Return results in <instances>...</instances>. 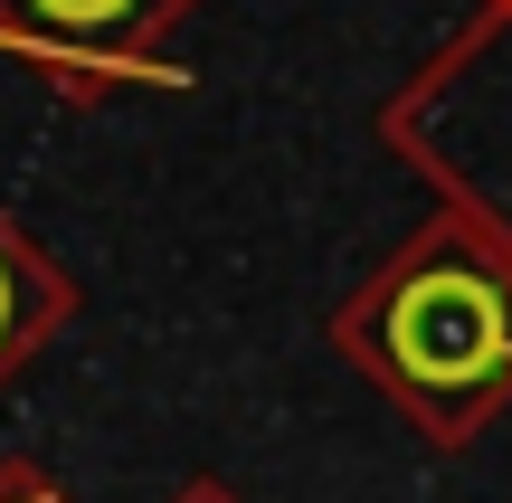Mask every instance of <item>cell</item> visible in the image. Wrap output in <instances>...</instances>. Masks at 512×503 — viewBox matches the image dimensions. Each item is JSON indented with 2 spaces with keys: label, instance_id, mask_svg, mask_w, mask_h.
I'll list each match as a JSON object with an SVG mask.
<instances>
[{
  "label": "cell",
  "instance_id": "3",
  "mask_svg": "<svg viewBox=\"0 0 512 503\" xmlns=\"http://www.w3.org/2000/svg\"><path fill=\"white\" fill-rule=\"evenodd\" d=\"M0 314H10V295H0Z\"/></svg>",
  "mask_w": 512,
  "mask_h": 503
},
{
  "label": "cell",
  "instance_id": "1",
  "mask_svg": "<svg viewBox=\"0 0 512 503\" xmlns=\"http://www.w3.org/2000/svg\"><path fill=\"white\" fill-rule=\"evenodd\" d=\"M503 342H512L503 295L475 266H427V276H408V295L389 304V361H399L418 390H475L503 361Z\"/></svg>",
  "mask_w": 512,
  "mask_h": 503
},
{
  "label": "cell",
  "instance_id": "2",
  "mask_svg": "<svg viewBox=\"0 0 512 503\" xmlns=\"http://www.w3.org/2000/svg\"><path fill=\"white\" fill-rule=\"evenodd\" d=\"M38 10H48L57 29H105V19L124 10V0H38Z\"/></svg>",
  "mask_w": 512,
  "mask_h": 503
}]
</instances>
